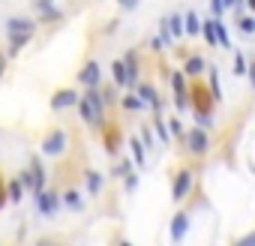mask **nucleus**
<instances>
[{
  "label": "nucleus",
  "mask_w": 255,
  "mask_h": 246,
  "mask_svg": "<svg viewBox=\"0 0 255 246\" xmlns=\"http://www.w3.org/2000/svg\"><path fill=\"white\" fill-rule=\"evenodd\" d=\"M3 72H6V54L0 51V78H3Z\"/></svg>",
  "instance_id": "f704fd0d"
},
{
  "label": "nucleus",
  "mask_w": 255,
  "mask_h": 246,
  "mask_svg": "<svg viewBox=\"0 0 255 246\" xmlns=\"http://www.w3.org/2000/svg\"><path fill=\"white\" fill-rule=\"evenodd\" d=\"M138 186V177L135 174H126V189H135Z\"/></svg>",
  "instance_id": "473e14b6"
},
{
  "label": "nucleus",
  "mask_w": 255,
  "mask_h": 246,
  "mask_svg": "<svg viewBox=\"0 0 255 246\" xmlns=\"http://www.w3.org/2000/svg\"><path fill=\"white\" fill-rule=\"evenodd\" d=\"M138 96H141V99H147V102L153 105V111L159 114V108H162V102H159V96H156V90H153L150 84H141V87H138Z\"/></svg>",
  "instance_id": "ddd939ff"
},
{
  "label": "nucleus",
  "mask_w": 255,
  "mask_h": 246,
  "mask_svg": "<svg viewBox=\"0 0 255 246\" xmlns=\"http://www.w3.org/2000/svg\"><path fill=\"white\" fill-rule=\"evenodd\" d=\"M189 189H192V171H189V168H183V171H177V174H174L171 198H174V201H180V198H186V195H189Z\"/></svg>",
  "instance_id": "20e7f679"
},
{
  "label": "nucleus",
  "mask_w": 255,
  "mask_h": 246,
  "mask_svg": "<svg viewBox=\"0 0 255 246\" xmlns=\"http://www.w3.org/2000/svg\"><path fill=\"white\" fill-rule=\"evenodd\" d=\"M111 69H114V81H117V84H129V72H126V63H123V60H117Z\"/></svg>",
  "instance_id": "f3484780"
},
{
  "label": "nucleus",
  "mask_w": 255,
  "mask_h": 246,
  "mask_svg": "<svg viewBox=\"0 0 255 246\" xmlns=\"http://www.w3.org/2000/svg\"><path fill=\"white\" fill-rule=\"evenodd\" d=\"M21 192H24V180H9V183H6V195H9L12 204L21 201Z\"/></svg>",
  "instance_id": "4468645a"
},
{
  "label": "nucleus",
  "mask_w": 255,
  "mask_h": 246,
  "mask_svg": "<svg viewBox=\"0 0 255 246\" xmlns=\"http://www.w3.org/2000/svg\"><path fill=\"white\" fill-rule=\"evenodd\" d=\"M75 102H78V93L69 90V87H66V90H57V93L51 96V108H57V111H60V108H69V105H75Z\"/></svg>",
  "instance_id": "6e6552de"
},
{
  "label": "nucleus",
  "mask_w": 255,
  "mask_h": 246,
  "mask_svg": "<svg viewBox=\"0 0 255 246\" xmlns=\"http://www.w3.org/2000/svg\"><path fill=\"white\" fill-rule=\"evenodd\" d=\"M201 33V21L195 12H186V36H198Z\"/></svg>",
  "instance_id": "2eb2a0df"
},
{
  "label": "nucleus",
  "mask_w": 255,
  "mask_h": 246,
  "mask_svg": "<svg viewBox=\"0 0 255 246\" xmlns=\"http://www.w3.org/2000/svg\"><path fill=\"white\" fill-rule=\"evenodd\" d=\"M168 30H171V36H174V39H180V36L186 33V15H180V12L168 15Z\"/></svg>",
  "instance_id": "9b49d317"
},
{
  "label": "nucleus",
  "mask_w": 255,
  "mask_h": 246,
  "mask_svg": "<svg viewBox=\"0 0 255 246\" xmlns=\"http://www.w3.org/2000/svg\"><path fill=\"white\" fill-rule=\"evenodd\" d=\"M63 204H66V207H72V210H81V195L69 189V192L63 195Z\"/></svg>",
  "instance_id": "a211bd4d"
},
{
  "label": "nucleus",
  "mask_w": 255,
  "mask_h": 246,
  "mask_svg": "<svg viewBox=\"0 0 255 246\" xmlns=\"http://www.w3.org/2000/svg\"><path fill=\"white\" fill-rule=\"evenodd\" d=\"M168 126H171V135H183V129H180V120H168Z\"/></svg>",
  "instance_id": "c85d7f7f"
},
{
  "label": "nucleus",
  "mask_w": 255,
  "mask_h": 246,
  "mask_svg": "<svg viewBox=\"0 0 255 246\" xmlns=\"http://www.w3.org/2000/svg\"><path fill=\"white\" fill-rule=\"evenodd\" d=\"M63 150H66V132L63 129H51L45 135V141H42V153L45 156H60Z\"/></svg>",
  "instance_id": "7ed1b4c3"
},
{
  "label": "nucleus",
  "mask_w": 255,
  "mask_h": 246,
  "mask_svg": "<svg viewBox=\"0 0 255 246\" xmlns=\"http://www.w3.org/2000/svg\"><path fill=\"white\" fill-rule=\"evenodd\" d=\"M42 18H45V21H54V18H60V9L48 6V9H42Z\"/></svg>",
  "instance_id": "b1692460"
},
{
  "label": "nucleus",
  "mask_w": 255,
  "mask_h": 246,
  "mask_svg": "<svg viewBox=\"0 0 255 246\" xmlns=\"http://www.w3.org/2000/svg\"><path fill=\"white\" fill-rule=\"evenodd\" d=\"M249 81H252V87H255V60L249 63Z\"/></svg>",
  "instance_id": "c9c22d12"
},
{
  "label": "nucleus",
  "mask_w": 255,
  "mask_h": 246,
  "mask_svg": "<svg viewBox=\"0 0 255 246\" xmlns=\"http://www.w3.org/2000/svg\"><path fill=\"white\" fill-rule=\"evenodd\" d=\"M99 189H102V174L99 171H87V192L96 195Z\"/></svg>",
  "instance_id": "dca6fc26"
},
{
  "label": "nucleus",
  "mask_w": 255,
  "mask_h": 246,
  "mask_svg": "<svg viewBox=\"0 0 255 246\" xmlns=\"http://www.w3.org/2000/svg\"><path fill=\"white\" fill-rule=\"evenodd\" d=\"M33 6L42 12V9H48V6H54V0H33Z\"/></svg>",
  "instance_id": "7c9ffc66"
},
{
  "label": "nucleus",
  "mask_w": 255,
  "mask_h": 246,
  "mask_svg": "<svg viewBox=\"0 0 255 246\" xmlns=\"http://www.w3.org/2000/svg\"><path fill=\"white\" fill-rule=\"evenodd\" d=\"M144 102H141V96H126L123 99V108H129V111H138Z\"/></svg>",
  "instance_id": "aec40b11"
},
{
  "label": "nucleus",
  "mask_w": 255,
  "mask_h": 246,
  "mask_svg": "<svg viewBox=\"0 0 255 246\" xmlns=\"http://www.w3.org/2000/svg\"><path fill=\"white\" fill-rule=\"evenodd\" d=\"M210 99H216V96H213V93H207L201 84H195V87H192V102L198 105V111H210V105H213Z\"/></svg>",
  "instance_id": "9d476101"
},
{
  "label": "nucleus",
  "mask_w": 255,
  "mask_h": 246,
  "mask_svg": "<svg viewBox=\"0 0 255 246\" xmlns=\"http://www.w3.org/2000/svg\"><path fill=\"white\" fill-rule=\"evenodd\" d=\"M243 69H246V57L237 54V60H234V72H243Z\"/></svg>",
  "instance_id": "2f4dec72"
},
{
  "label": "nucleus",
  "mask_w": 255,
  "mask_h": 246,
  "mask_svg": "<svg viewBox=\"0 0 255 246\" xmlns=\"http://www.w3.org/2000/svg\"><path fill=\"white\" fill-rule=\"evenodd\" d=\"M237 24H240V30H243L246 36H249V33H255V18H240Z\"/></svg>",
  "instance_id": "4be33fe9"
},
{
  "label": "nucleus",
  "mask_w": 255,
  "mask_h": 246,
  "mask_svg": "<svg viewBox=\"0 0 255 246\" xmlns=\"http://www.w3.org/2000/svg\"><path fill=\"white\" fill-rule=\"evenodd\" d=\"M6 30H9V54L15 57V54H18V48L33 36L36 24H33V21H27V18H9V21H6Z\"/></svg>",
  "instance_id": "f03ea898"
},
{
  "label": "nucleus",
  "mask_w": 255,
  "mask_h": 246,
  "mask_svg": "<svg viewBox=\"0 0 255 246\" xmlns=\"http://www.w3.org/2000/svg\"><path fill=\"white\" fill-rule=\"evenodd\" d=\"M210 9H213V15H222L225 12V0H210Z\"/></svg>",
  "instance_id": "393cba45"
},
{
  "label": "nucleus",
  "mask_w": 255,
  "mask_h": 246,
  "mask_svg": "<svg viewBox=\"0 0 255 246\" xmlns=\"http://www.w3.org/2000/svg\"><path fill=\"white\" fill-rule=\"evenodd\" d=\"M237 246H255V231H252V234H246V237H240V240H237Z\"/></svg>",
  "instance_id": "bb28decb"
},
{
  "label": "nucleus",
  "mask_w": 255,
  "mask_h": 246,
  "mask_svg": "<svg viewBox=\"0 0 255 246\" xmlns=\"http://www.w3.org/2000/svg\"><path fill=\"white\" fill-rule=\"evenodd\" d=\"M183 72H186L189 78L201 75V72H204V57H201V54H192V57H186V63H183Z\"/></svg>",
  "instance_id": "f8f14e48"
},
{
  "label": "nucleus",
  "mask_w": 255,
  "mask_h": 246,
  "mask_svg": "<svg viewBox=\"0 0 255 246\" xmlns=\"http://www.w3.org/2000/svg\"><path fill=\"white\" fill-rule=\"evenodd\" d=\"M36 195V207H39V213H54L57 207H60V198L54 195V192H45V189H39V192H33Z\"/></svg>",
  "instance_id": "423d86ee"
},
{
  "label": "nucleus",
  "mask_w": 255,
  "mask_h": 246,
  "mask_svg": "<svg viewBox=\"0 0 255 246\" xmlns=\"http://www.w3.org/2000/svg\"><path fill=\"white\" fill-rule=\"evenodd\" d=\"M156 132H159V138H162V141H168V138H171V132H168V123H162V120H156Z\"/></svg>",
  "instance_id": "5701e85b"
},
{
  "label": "nucleus",
  "mask_w": 255,
  "mask_h": 246,
  "mask_svg": "<svg viewBox=\"0 0 255 246\" xmlns=\"http://www.w3.org/2000/svg\"><path fill=\"white\" fill-rule=\"evenodd\" d=\"M132 156H135V162H138V165L144 162V147H141V141H138V138H132Z\"/></svg>",
  "instance_id": "412c9836"
},
{
  "label": "nucleus",
  "mask_w": 255,
  "mask_h": 246,
  "mask_svg": "<svg viewBox=\"0 0 255 246\" xmlns=\"http://www.w3.org/2000/svg\"><path fill=\"white\" fill-rule=\"evenodd\" d=\"M186 147H189V153H195V156H204V153L210 150V141H207L204 129H192V132L186 135Z\"/></svg>",
  "instance_id": "39448f33"
},
{
  "label": "nucleus",
  "mask_w": 255,
  "mask_h": 246,
  "mask_svg": "<svg viewBox=\"0 0 255 246\" xmlns=\"http://www.w3.org/2000/svg\"><path fill=\"white\" fill-rule=\"evenodd\" d=\"M246 6V0H225V9H240Z\"/></svg>",
  "instance_id": "c756f323"
},
{
  "label": "nucleus",
  "mask_w": 255,
  "mask_h": 246,
  "mask_svg": "<svg viewBox=\"0 0 255 246\" xmlns=\"http://www.w3.org/2000/svg\"><path fill=\"white\" fill-rule=\"evenodd\" d=\"M6 198H9V195H6V189H3V177H0V207L6 204Z\"/></svg>",
  "instance_id": "72a5a7b5"
},
{
  "label": "nucleus",
  "mask_w": 255,
  "mask_h": 246,
  "mask_svg": "<svg viewBox=\"0 0 255 246\" xmlns=\"http://www.w3.org/2000/svg\"><path fill=\"white\" fill-rule=\"evenodd\" d=\"M105 93H99L96 87H90L87 93H84V99H78V111H81V117L87 120V123H93V126H99L102 123V111H105Z\"/></svg>",
  "instance_id": "f257e3e1"
},
{
  "label": "nucleus",
  "mask_w": 255,
  "mask_h": 246,
  "mask_svg": "<svg viewBox=\"0 0 255 246\" xmlns=\"http://www.w3.org/2000/svg\"><path fill=\"white\" fill-rule=\"evenodd\" d=\"M246 6H249V9H252V12H255V0H246Z\"/></svg>",
  "instance_id": "e433bc0d"
},
{
  "label": "nucleus",
  "mask_w": 255,
  "mask_h": 246,
  "mask_svg": "<svg viewBox=\"0 0 255 246\" xmlns=\"http://www.w3.org/2000/svg\"><path fill=\"white\" fill-rule=\"evenodd\" d=\"M210 93L219 99V78H216V72H210Z\"/></svg>",
  "instance_id": "a878e982"
},
{
  "label": "nucleus",
  "mask_w": 255,
  "mask_h": 246,
  "mask_svg": "<svg viewBox=\"0 0 255 246\" xmlns=\"http://www.w3.org/2000/svg\"><path fill=\"white\" fill-rule=\"evenodd\" d=\"M186 231H189V216H186V213H177V216L171 219V240H174V243L183 240Z\"/></svg>",
  "instance_id": "1a4fd4ad"
},
{
  "label": "nucleus",
  "mask_w": 255,
  "mask_h": 246,
  "mask_svg": "<svg viewBox=\"0 0 255 246\" xmlns=\"http://www.w3.org/2000/svg\"><path fill=\"white\" fill-rule=\"evenodd\" d=\"M78 81H81L84 87H99V63H96V60L84 63V69L78 72Z\"/></svg>",
  "instance_id": "0eeeda50"
},
{
  "label": "nucleus",
  "mask_w": 255,
  "mask_h": 246,
  "mask_svg": "<svg viewBox=\"0 0 255 246\" xmlns=\"http://www.w3.org/2000/svg\"><path fill=\"white\" fill-rule=\"evenodd\" d=\"M117 3H120V9L129 12V9H135V6H138V0H117Z\"/></svg>",
  "instance_id": "cd10ccee"
},
{
  "label": "nucleus",
  "mask_w": 255,
  "mask_h": 246,
  "mask_svg": "<svg viewBox=\"0 0 255 246\" xmlns=\"http://www.w3.org/2000/svg\"><path fill=\"white\" fill-rule=\"evenodd\" d=\"M213 27H216V39H219V45H225V48H228V45H231V39H228V30H225V24H219V21H216Z\"/></svg>",
  "instance_id": "6ab92c4d"
}]
</instances>
